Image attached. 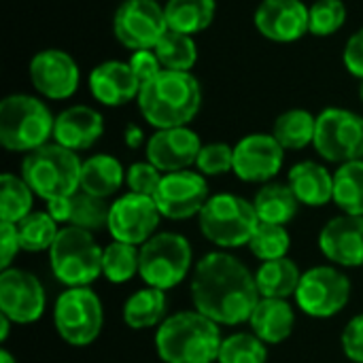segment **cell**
<instances>
[{
	"label": "cell",
	"instance_id": "cell-1",
	"mask_svg": "<svg viewBox=\"0 0 363 363\" xmlns=\"http://www.w3.org/2000/svg\"><path fill=\"white\" fill-rule=\"evenodd\" d=\"M191 300L198 313L219 325L249 323L262 300L255 274L225 251L206 253L194 268Z\"/></svg>",
	"mask_w": 363,
	"mask_h": 363
},
{
	"label": "cell",
	"instance_id": "cell-2",
	"mask_svg": "<svg viewBox=\"0 0 363 363\" xmlns=\"http://www.w3.org/2000/svg\"><path fill=\"white\" fill-rule=\"evenodd\" d=\"M136 102L145 121L155 130L181 128L198 115L202 91L191 72L162 70L140 85Z\"/></svg>",
	"mask_w": 363,
	"mask_h": 363
},
{
	"label": "cell",
	"instance_id": "cell-3",
	"mask_svg": "<svg viewBox=\"0 0 363 363\" xmlns=\"http://www.w3.org/2000/svg\"><path fill=\"white\" fill-rule=\"evenodd\" d=\"M221 342L219 323L198 311L174 313L155 332V349L164 363H215Z\"/></svg>",
	"mask_w": 363,
	"mask_h": 363
},
{
	"label": "cell",
	"instance_id": "cell-4",
	"mask_svg": "<svg viewBox=\"0 0 363 363\" xmlns=\"http://www.w3.org/2000/svg\"><path fill=\"white\" fill-rule=\"evenodd\" d=\"M81 166L83 162L77 151L57 143H47L26 153L21 162V177L38 198L49 202L74 196L81 189Z\"/></svg>",
	"mask_w": 363,
	"mask_h": 363
},
{
	"label": "cell",
	"instance_id": "cell-5",
	"mask_svg": "<svg viewBox=\"0 0 363 363\" xmlns=\"http://www.w3.org/2000/svg\"><path fill=\"white\" fill-rule=\"evenodd\" d=\"M55 117L30 94H11L0 102V145L13 153H30L53 138Z\"/></svg>",
	"mask_w": 363,
	"mask_h": 363
},
{
	"label": "cell",
	"instance_id": "cell-6",
	"mask_svg": "<svg viewBox=\"0 0 363 363\" xmlns=\"http://www.w3.org/2000/svg\"><path fill=\"white\" fill-rule=\"evenodd\" d=\"M198 223L208 242L221 249H238L249 245L259 217L249 200L234 194H215L200 211Z\"/></svg>",
	"mask_w": 363,
	"mask_h": 363
},
{
	"label": "cell",
	"instance_id": "cell-7",
	"mask_svg": "<svg viewBox=\"0 0 363 363\" xmlns=\"http://www.w3.org/2000/svg\"><path fill=\"white\" fill-rule=\"evenodd\" d=\"M102 253L91 232L74 225L62 228L49 249L51 272L66 287H89L102 274Z\"/></svg>",
	"mask_w": 363,
	"mask_h": 363
},
{
	"label": "cell",
	"instance_id": "cell-8",
	"mask_svg": "<svg viewBox=\"0 0 363 363\" xmlns=\"http://www.w3.org/2000/svg\"><path fill=\"white\" fill-rule=\"evenodd\" d=\"M194 251L189 240L177 232H157L140 247L138 277L147 287L162 291L174 289L191 270Z\"/></svg>",
	"mask_w": 363,
	"mask_h": 363
},
{
	"label": "cell",
	"instance_id": "cell-9",
	"mask_svg": "<svg viewBox=\"0 0 363 363\" xmlns=\"http://www.w3.org/2000/svg\"><path fill=\"white\" fill-rule=\"evenodd\" d=\"M57 334L70 347H87L98 340L104 325V308L89 287H68L53 306Z\"/></svg>",
	"mask_w": 363,
	"mask_h": 363
},
{
	"label": "cell",
	"instance_id": "cell-10",
	"mask_svg": "<svg viewBox=\"0 0 363 363\" xmlns=\"http://www.w3.org/2000/svg\"><path fill=\"white\" fill-rule=\"evenodd\" d=\"M313 147L332 164L363 160V117L338 106L321 111L317 115Z\"/></svg>",
	"mask_w": 363,
	"mask_h": 363
},
{
	"label": "cell",
	"instance_id": "cell-11",
	"mask_svg": "<svg viewBox=\"0 0 363 363\" xmlns=\"http://www.w3.org/2000/svg\"><path fill=\"white\" fill-rule=\"evenodd\" d=\"M296 304L313 319H332L351 298V281L338 266H315L302 272Z\"/></svg>",
	"mask_w": 363,
	"mask_h": 363
},
{
	"label": "cell",
	"instance_id": "cell-12",
	"mask_svg": "<svg viewBox=\"0 0 363 363\" xmlns=\"http://www.w3.org/2000/svg\"><path fill=\"white\" fill-rule=\"evenodd\" d=\"M166 32V13L157 0H123L115 11L113 34L132 51L155 49Z\"/></svg>",
	"mask_w": 363,
	"mask_h": 363
},
{
	"label": "cell",
	"instance_id": "cell-13",
	"mask_svg": "<svg viewBox=\"0 0 363 363\" xmlns=\"http://www.w3.org/2000/svg\"><path fill=\"white\" fill-rule=\"evenodd\" d=\"M162 213L153 198L140 194H123L111 204L108 234L113 240L143 247L149 238L157 234Z\"/></svg>",
	"mask_w": 363,
	"mask_h": 363
},
{
	"label": "cell",
	"instance_id": "cell-14",
	"mask_svg": "<svg viewBox=\"0 0 363 363\" xmlns=\"http://www.w3.org/2000/svg\"><path fill=\"white\" fill-rule=\"evenodd\" d=\"M208 198L211 194L204 174L194 170L164 174L160 189L153 196L162 217L170 221H185L198 217Z\"/></svg>",
	"mask_w": 363,
	"mask_h": 363
},
{
	"label": "cell",
	"instance_id": "cell-15",
	"mask_svg": "<svg viewBox=\"0 0 363 363\" xmlns=\"http://www.w3.org/2000/svg\"><path fill=\"white\" fill-rule=\"evenodd\" d=\"M45 287L36 274L21 268L0 272V313L17 325H30L45 313Z\"/></svg>",
	"mask_w": 363,
	"mask_h": 363
},
{
	"label": "cell",
	"instance_id": "cell-16",
	"mask_svg": "<svg viewBox=\"0 0 363 363\" xmlns=\"http://www.w3.org/2000/svg\"><path fill=\"white\" fill-rule=\"evenodd\" d=\"M285 149L272 134H249L234 145V174L245 183H270L283 168Z\"/></svg>",
	"mask_w": 363,
	"mask_h": 363
},
{
	"label": "cell",
	"instance_id": "cell-17",
	"mask_svg": "<svg viewBox=\"0 0 363 363\" xmlns=\"http://www.w3.org/2000/svg\"><path fill=\"white\" fill-rule=\"evenodd\" d=\"M30 81L49 100H66L79 89L81 72L72 55L62 49H43L30 60Z\"/></svg>",
	"mask_w": 363,
	"mask_h": 363
},
{
	"label": "cell",
	"instance_id": "cell-18",
	"mask_svg": "<svg viewBox=\"0 0 363 363\" xmlns=\"http://www.w3.org/2000/svg\"><path fill=\"white\" fill-rule=\"evenodd\" d=\"M200 149H202L200 136L187 125H181V128L155 130V134H151V138L147 140L145 153H147V162H151L160 172L170 174L196 166Z\"/></svg>",
	"mask_w": 363,
	"mask_h": 363
},
{
	"label": "cell",
	"instance_id": "cell-19",
	"mask_svg": "<svg viewBox=\"0 0 363 363\" xmlns=\"http://www.w3.org/2000/svg\"><path fill=\"white\" fill-rule=\"evenodd\" d=\"M311 11L302 0H262L255 9L253 21L257 32L274 43H296L308 28Z\"/></svg>",
	"mask_w": 363,
	"mask_h": 363
},
{
	"label": "cell",
	"instance_id": "cell-20",
	"mask_svg": "<svg viewBox=\"0 0 363 363\" xmlns=\"http://www.w3.org/2000/svg\"><path fill=\"white\" fill-rule=\"evenodd\" d=\"M319 249L334 266H363V217L342 213L330 219L319 234Z\"/></svg>",
	"mask_w": 363,
	"mask_h": 363
},
{
	"label": "cell",
	"instance_id": "cell-21",
	"mask_svg": "<svg viewBox=\"0 0 363 363\" xmlns=\"http://www.w3.org/2000/svg\"><path fill=\"white\" fill-rule=\"evenodd\" d=\"M140 81L128 62L108 60L89 72V91L104 106H121L138 98Z\"/></svg>",
	"mask_w": 363,
	"mask_h": 363
},
{
	"label": "cell",
	"instance_id": "cell-22",
	"mask_svg": "<svg viewBox=\"0 0 363 363\" xmlns=\"http://www.w3.org/2000/svg\"><path fill=\"white\" fill-rule=\"evenodd\" d=\"M102 134H104V119L91 106L74 104V106L64 108L55 117L53 143H57L70 151L91 149L100 140Z\"/></svg>",
	"mask_w": 363,
	"mask_h": 363
},
{
	"label": "cell",
	"instance_id": "cell-23",
	"mask_svg": "<svg viewBox=\"0 0 363 363\" xmlns=\"http://www.w3.org/2000/svg\"><path fill=\"white\" fill-rule=\"evenodd\" d=\"M287 185L294 189L300 204L325 206L334 202V174L319 162L306 160L291 166Z\"/></svg>",
	"mask_w": 363,
	"mask_h": 363
},
{
	"label": "cell",
	"instance_id": "cell-24",
	"mask_svg": "<svg viewBox=\"0 0 363 363\" xmlns=\"http://www.w3.org/2000/svg\"><path fill=\"white\" fill-rule=\"evenodd\" d=\"M249 325L251 332L266 345H281L294 332L296 325L294 306L287 300L262 298L249 319Z\"/></svg>",
	"mask_w": 363,
	"mask_h": 363
},
{
	"label": "cell",
	"instance_id": "cell-25",
	"mask_svg": "<svg viewBox=\"0 0 363 363\" xmlns=\"http://www.w3.org/2000/svg\"><path fill=\"white\" fill-rule=\"evenodd\" d=\"M125 183V170L115 155L98 153L81 166V191L96 198H113Z\"/></svg>",
	"mask_w": 363,
	"mask_h": 363
},
{
	"label": "cell",
	"instance_id": "cell-26",
	"mask_svg": "<svg viewBox=\"0 0 363 363\" xmlns=\"http://www.w3.org/2000/svg\"><path fill=\"white\" fill-rule=\"evenodd\" d=\"M300 279H302V272L298 264L289 257L262 262V266L255 272L259 296L272 298V300H289L291 296H296Z\"/></svg>",
	"mask_w": 363,
	"mask_h": 363
},
{
	"label": "cell",
	"instance_id": "cell-27",
	"mask_svg": "<svg viewBox=\"0 0 363 363\" xmlns=\"http://www.w3.org/2000/svg\"><path fill=\"white\" fill-rule=\"evenodd\" d=\"M168 298L166 291L155 287H145L134 291L123 304V321L132 330L160 328L166 321Z\"/></svg>",
	"mask_w": 363,
	"mask_h": 363
},
{
	"label": "cell",
	"instance_id": "cell-28",
	"mask_svg": "<svg viewBox=\"0 0 363 363\" xmlns=\"http://www.w3.org/2000/svg\"><path fill=\"white\" fill-rule=\"evenodd\" d=\"M257 217L262 223L287 225L296 219L300 211V200L296 198L294 189L283 183H266L253 202Z\"/></svg>",
	"mask_w": 363,
	"mask_h": 363
},
{
	"label": "cell",
	"instance_id": "cell-29",
	"mask_svg": "<svg viewBox=\"0 0 363 363\" xmlns=\"http://www.w3.org/2000/svg\"><path fill=\"white\" fill-rule=\"evenodd\" d=\"M215 0H168L164 4L168 30L189 36L204 32L215 19Z\"/></svg>",
	"mask_w": 363,
	"mask_h": 363
},
{
	"label": "cell",
	"instance_id": "cell-30",
	"mask_svg": "<svg viewBox=\"0 0 363 363\" xmlns=\"http://www.w3.org/2000/svg\"><path fill=\"white\" fill-rule=\"evenodd\" d=\"M317 117L304 108H289L281 113L272 125V136L285 151H300L315 143Z\"/></svg>",
	"mask_w": 363,
	"mask_h": 363
},
{
	"label": "cell",
	"instance_id": "cell-31",
	"mask_svg": "<svg viewBox=\"0 0 363 363\" xmlns=\"http://www.w3.org/2000/svg\"><path fill=\"white\" fill-rule=\"evenodd\" d=\"M334 202L347 215L363 217V160L338 166L334 172Z\"/></svg>",
	"mask_w": 363,
	"mask_h": 363
},
{
	"label": "cell",
	"instance_id": "cell-32",
	"mask_svg": "<svg viewBox=\"0 0 363 363\" xmlns=\"http://www.w3.org/2000/svg\"><path fill=\"white\" fill-rule=\"evenodd\" d=\"M155 55L164 70H177V72H191V68L198 62V47L194 36L168 30L160 43L155 45Z\"/></svg>",
	"mask_w": 363,
	"mask_h": 363
},
{
	"label": "cell",
	"instance_id": "cell-33",
	"mask_svg": "<svg viewBox=\"0 0 363 363\" xmlns=\"http://www.w3.org/2000/svg\"><path fill=\"white\" fill-rule=\"evenodd\" d=\"M34 191L19 174L4 172L0 177V221L19 223L32 213Z\"/></svg>",
	"mask_w": 363,
	"mask_h": 363
},
{
	"label": "cell",
	"instance_id": "cell-34",
	"mask_svg": "<svg viewBox=\"0 0 363 363\" xmlns=\"http://www.w3.org/2000/svg\"><path fill=\"white\" fill-rule=\"evenodd\" d=\"M140 270V247L113 240L102 253V274L108 283L123 285Z\"/></svg>",
	"mask_w": 363,
	"mask_h": 363
},
{
	"label": "cell",
	"instance_id": "cell-35",
	"mask_svg": "<svg viewBox=\"0 0 363 363\" xmlns=\"http://www.w3.org/2000/svg\"><path fill=\"white\" fill-rule=\"evenodd\" d=\"M57 225L60 223L47 211H32L26 219L17 223L21 251H28V253L49 251L62 230Z\"/></svg>",
	"mask_w": 363,
	"mask_h": 363
},
{
	"label": "cell",
	"instance_id": "cell-36",
	"mask_svg": "<svg viewBox=\"0 0 363 363\" xmlns=\"http://www.w3.org/2000/svg\"><path fill=\"white\" fill-rule=\"evenodd\" d=\"M108 215H111V204L104 198L89 196L79 189L72 196V215H70L68 225H74V228L96 234V232L108 228Z\"/></svg>",
	"mask_w": 363,
	"mask_h": 363
},
{
	"label": "cell",
	"instance_id": "cell-37",
	"mask_svg": "<svg viewBox=\"0 0 363 363\" xmlns=\"http://www.w3.org/2000/svg\"><path fill=\"white\" fill-rule=\"evenodd\" d=\"M219 363H266L268 345L253 332H238L223 338L219 349Z\"/></svg>",
	"mask_w": 363,
	"mask_h": 363
},
{
	"label": "cell",
	"instance_id": "cell-38",
	"mask_svg": "<svg viewBox=\"0 0 363 363\" xmlns=\"http://www.w3.org/2000/svg\"><path fill=\"white\" fill-rule=\"evenodd\" d=\"M249 251L262 259V262H272L287 257L291 249V236L285 225H274V223H262L257 225L255 234L249 240Z\"/></svg>",
	"mask_w": 363,
	"mask_h": 363
},
{
	"label": "cell",
	"instance_id": "cell-39",
	"mask_svg": "<svg viewBox=\"0 0 363 363\" xmlns=\"http://www.w3.org/2000/svg\"><path fill=\"white\" fill-rule=\"evenodd\" d=\"M308 11V28L315 36H332L347 21V6L342 0H315Z\"/></svg>",
	"mask_w": 363,
	"mask_h": 363
},
{
	"label": "cell",
	"instance_id": "cell-40",
	"mask_svg": "<svg viewBox=\"0 0 363 363\" xmlns=\"http://www.w3.org/2000/svg\"><path fill=\"white\" fill-rule=\"evenodd\" d=\"M196 168L204 177H217L234 170V147L228 143H208L202 145L196 160Z\"/></svg>",
	"mask_w": 363,
	"mask_h": 363
},
{
	"label": "cell",
	"instance_id": "cell-41",
	"mask_svg": "<svg viewBox=\"0 0 363 363\" xmlns=\"http://www.w3.org/2000/svg\"><path fill=\"white\" fill-rule=\"evenodd\" d=\"M162 179H164V172H160L151 162H136L125 172V185L130 187V191L149 196V198L157 194Z\"/></svg>",
	"mask_w": 363,
	"mask_h": 363
},
{
	"label": "cell",
	"instance_id": "cell-42",
	"mask_svg": "<svg viewBox=\"0 0 363 363\" xmlns=\"http://www.w3.org/2000/svg\"><path fill=\"white\" fill-rule=\"evenodd\" d=\"M340 342H342V351L345 355L351 359L353 363H363V313L353 317L345 330H342V336H340Z\"/></svg>",
	"mask_w": 363,
	"mask_h": 363
},
{
	"label": "cell",
	"instance_id": "cell-43",
	"mask_svg": "<svg viewBox=\"0 0 363 363\" xmlns=\"http://www.w3.org/2000/svg\"><path fill=\"white\" fill-rule=\"evenodd\" d=\"M19 251H21V242H19L17 223L0 221V270L11 268Z\"/></svg>",
	"mask_w": 363,
	"mask_h": 363
},
{
	"label": "cell",
	"instance_id": "cell-44",
	"mask_svg": "<svg viewBox=\"0 0 363 363\" xmlns=\"http://www.w3.org/2000/svg\"><path fill=\"white\" fill-rule=\"evenodd\" d=\"M128 64H130L132 72L138 77V81H140V83H145V81L153 79L155 74H160V72L164 70L153 49H140V51H134V53L130 55V62H128Z\"/></svg>",
	"mask_w": 363,
	"mask_h": 363
},
{
	"label": "cell",
	"instance_id": "cell-45",
	"mask_svg": "<svg viewBox=\"0 0 363 363\" xmlns=\"http://www.w3.org/2000/svg\"><path fill=\"white\" fill-rule=\"evenodd\" d=\"M342 62H345L347 70L353 77H357V79L363 81V28L347 40L345 53H342Z\"/></svg>",
	"mask_w": 363,
	"mask_h": 363
},
{
	"label": "cell",
	"instance_id": "cell-46",
	"mask_svg": "<svg viewBox=\"0 0 363 363\" xmlns=\"http://www.w3.org/2000/svg\"><path fill=\"white\" fill-rule=\"evenodd\" d=\"M47 213H49L57 223H70V215H72V196L49 200V202H47Z\"/></svg>",
	"mask_w": 363,
	"mask_h": 363
},
{
	"label": "cell",
	"instance_id": "cell-47",
	"mask_svg": "<svg viewBox=\"0 0 363 363\" xmlns=\"http://www.w3.org/2000/svg\"><path fill=\"white\" fill-rule=\"evenodd\" d=\"M123 140L130 149H138L143 143H145V132L136 125V123H128L125 128V134H123Z\"/></svg>",
	"mask_w": 363,
	"mask_h": 363
},
{
	"label": "cell",
	"instance_id": "cell-48",
	"mask_svg": "<svg viewBox=\"0 0 363 363\" xmlns=\"http://www.w3.org/2000/svg\"><path fill=\"white\" fill-rule=\"evenodd\" d=\"M11 325H13V321H11L6 315H2V313H0V342H6V340H9Z\"/></svg>",
	"mask_w": 363,
	"mask_h": 363
},
{
	"label": "cell",
	"instance_id": "cell-49",
	"mask_svg": "<svg viewBox=\"0 0 363 363\" xmlns=\"http://www.w3.org/2000/svg\"><path fill=\"white\" fill-rule=\"evenodd\" d=\"M0 363H17V362H15V357H13L6 349H2V351H0Z\"/></svg>",
	"mask_w": 363,
	"mask_h": 363
},
{
	"label": "cell",
	"instance_id": "cell-50",
	"mask_svg": "<svg viewBox=\"0 0 363 363\" xmlns=\"http://www.w3.org/2000/svg\"><path fill=\"white\" fill-rule=\"evenodd\" d=\"M359 98H362V102H363V81H362V85H359Z\"/></svg>",
	"mask_w": 363,
	"mask_h": 363
}]
</instances>
